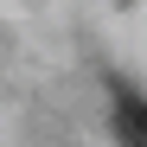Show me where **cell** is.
Masks as SVG:
<instances>
[{
	"mask_svg": "<svg viewBox=\"0 0 147 147\" xmlns=\"http://www.w3.org/2000/svg\"><path fill=\"white\" fill-rule=\"evenodd\" d=\"M115 115H121V134H128L134 147H147V102L134 90H115Z\"/></svg>",
	"mask_w": 147,
	"mask_h": 147,
	"instance_id": "cell-1",
	"label": "cell"
}]
</instances>
